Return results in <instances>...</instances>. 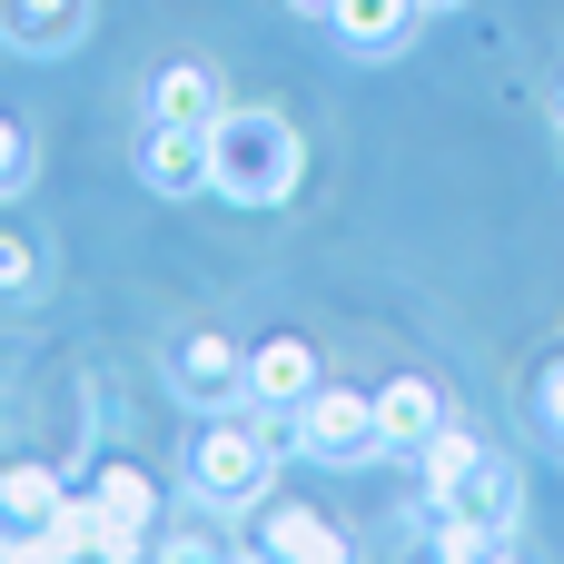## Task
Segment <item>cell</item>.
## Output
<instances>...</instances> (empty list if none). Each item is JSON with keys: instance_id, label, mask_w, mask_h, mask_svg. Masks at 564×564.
Returning <instances> with one entry per match:
<instances>
[{"instance_id": "8", "label": "cell", "mask_w": 564, "mask_h": 564, "mask_svg": "<svg viewBox=\"0 0 564 564\" xmlns=\"http://www.w3.org/2000/svg\"><path fill=\"white\" fill-rule=\"evenodd\" d=\"M248 555H278V564H337L347 555V525L327 506H297V496H268L258 506V545Z\"/></svg>"}, {"instance_id": "22", "label": "cell", "mask_w": 564, "mask_h": 564, "mask_svg": "<svg viewBox=\"0 0 564 564\" xmlns=\"http://www.w3.org/2000/svg\"><path fill=\"white\" fill-rule=\"evenodd\" d=\"M555 139H564V89H555Z\"/></svg>"}, {"instance_id": "18", "label": "cell", "mask_w": 564, "mask_h": 564, "mask_svg": "<svg viewBox=\"0 0 564 564\" xmlns=\"http://www.w3.org/2000/svg\"><path fill=\"white\" fill-rule=\"evenodd\" d=\"M50 545H59V555H99V496H69L59 525H50Z\"/></svg>"}, {"instance_id": "14", "label": "cell", "mask_w": 564, "mask_h": 564, "mask_svg": "<svg viewBox=\"0 0 564 564\" xmlns=\"http://www.w3.org/2000/svg\"><path fill=\"white\" fill-rule=\"evenodd\" d=\"M436 426H446V397H436L426 377H387V387H377V446H387V456H416Z\"/></svg>"}, {"instance_id": "10", "label": "cell", "mask_w": 564, "mask_h": 564, "mask_svg": "<svg viewBox=\"0 0 564 564\" xmlns=\"http://www.w3.org/2000/svg\"><path fill=\"white\" fill-rule=\"evenodd\" d=\"M0 40L20 59H69L89 40V0H0Z\"/></svg>"}, {"instance_id": "1", "label": "cell", "mask_w": 564, "mask_h": 564, "mask_svg": "<svg viewBox=\"0 0 564 564\" xmlns=\"http://www.w3.org/2000/svg\"><path fill=\"white\" fill-rule=\"evenodd\" d=\"M297 456V406H218V416H198V436H188V506H208V516H248V506H268V486H278V466Z\"/></svg>"}, {"instance_id": "5", "label": "cell", "mask_w": 564, "mask_h": 564, "mask_svg": "<svg viewBox=\"0 0 564 564\" xmlns=\"http://www.w3.org/2000/svg\"><path fill=\"white\" fill-rule=\"evenodd\" d=\"M297 456L307 466H367V456H387L377 446V397L367 387H317L297 406Z\"/></svg>"}, {"instance_id": "4", "label": "cell", "mask_w": 564, "mask_h": 564, "mask_svg": "<svg viewBox=\"0 0 564 564\" xmlns=\"http://www.w3.org/2000/svg\"><path fill=\"white\" fill-rule=\"evenodd\" d=\"M159 377H169V397H178V406L218 416V406H238V397H248V347H228L218 327H178V337L159 347Z\"/></svg>"}, {"instance_id": "17", "label": "cell", "mask_w": 564, "mask_h": 564, "mask_svg": "<svg viewBox=\"0 0 564 564\" xmlns=\"http://www.w3.org/2000/svg\"><path fill=\"white\" fill-rule=\"evenodd\" d=\"M30 178H40V149H30V129H20V119L0 109V208H10V198H20Z\"/></svg>"}, {"instance_id": "7", "label": "cell", "mask_w": 564, "mask_h": 564, "mask_svg": "<svg viewBox=\"0 0 564 564\" xmlns=\"http://www.w3.org/2000/svg\"><path fill=\"white\" fill-rule=\"evenodd\" d=\"M99 555L109 564H139L149 545H159V486L139 476V466H99Z\"/></svg>"}, {"instance_id": "12", "label": "cell", "mask_w": 564, "mask_h": 564, "mask_svg": "<svg viewBox=\"0 0 564 564\" xmlns=\"http://www.w3.org/2000/svg\"><path fill=\"white\" fill-rule=\"evenodd\" d=\"M416 20H426V0H337V10H327V30H337L357 59H397V50L416 40Z\"/></svg>"}, {"instance_id": "13", "label": "cell", "mask_w": 564, "mask_h": 564, "mask_svg": "<svg viewBox=\"0 0 564 564\" xmlns=\"http://www.w3.org/2000/svg\"><path fill=\"white\" fill-rule=\"evenodd\" d=\"M218 69L208 59H169V69H149V119H169V129H218Z\"/></svg>"}, {"instance_id": "2", "label": "cell", "mask_w": 564, "mask_h": 564, "mask_svg": "<svg viewBox=\"0 0 564 564\" xmlns=\"http://www.w3.org/2000/svg\"><path fill=\"white\" fill-rule=\"evenodd\" d=\"M208 139H218L208 188H218L228 208H288V198H297V178H307V139H297L288 109H218Z\"/></svg>"}, {"instance_id": "19", "label": "cell", "mask_w": 564, "mask_h": 564, "mask_svg": "<svg viewBox=\"0 0 564 564\" xmlns=\"http://www.w3.org/2000/svg\"><path fill=\"white\" fill-rule=\"evenodd\" d=\"M535 436H545V446H564V357L535 377Z\"/></svg>"}, {"instance_id": "20", "label": "cell", "mask_w": 564, "mask_h": 564, "mask_svg": "<svg viewBox=\"0 0 564 564\" xmlns=\"http://www.w3.org/2000/svg\"><path fill=\"white\" fill-rule=\"evenodd\" d=\"M288 10H297V20H327V10H337V0H288Z\"/></svg>"}, {"instance_id": "15", "label": "cell", "mask_w": 564, "mask_h": 564, "mask_svg": "<svg viewBox=\"0 0 564 564\" xmlns=\"http://www.w3.org/2000/svg\"><path fill=\"white\" fill-rule=\"evenodd\" d=\"M486 456H496V446H486L476 426H456V416H446V426H436V436H426V446L406 456V466H416V506H426V496H446V486H466V476H476Z\"/></svg>"}, {"instance_id": "3", "label": "cell", "mask_w": 564, "mask_h": 564, "mask_svg": "<svg viewBox=\"0 0 564 564\" xmlns=\"http://www.w3.org/2000/svg\"><path fill=\"white\" fill-rule=\"evenodd\" d=\"M516 525H525V476H516L506 456H486L466 486L426 496V555H446V564L516 555Z\"/></svg>"}, {"instance_id": "21", "label": "cell", "mask_w": 564, "mask_h": 564, "mask_svg": "<svg viewBox=\"0 0 564 564\" xmlns=\"http://www.w3.org/2000/svg\"><path fill=\"white\" fill-rule=\"evenodd\" d=\"M436 10H466V0H426V20H436Z\"/></svg>"}, {"instance_id": "6", "label": "cell", "mask_w": 564, "mask_h": 564, "mask_svg": "<svg viewBox=\"0 0 564 564\" xmlns=\"http://www.w3.org/2000/svg\"><path fill=\"white\" fill-rule=\"evenodd\" d=\"M59 506H69V486L50 476V466H0V535H10V564H50V525H59Z\"/></svg>"}, {"instance_id": "9", "label": "cell", "mask_w": 564, "mask_h": 564, "mask_svg": "<svg viewBox=\"0 0 564 564\" xmlns=\"http://www.w3.org/2000/svg\"><path fill=\"white\" fill-rule=\"evenodd\" d=\"M208 169H218V139H208V129L149 119V139H139V188H159V198H208Z\"/></svg>"}, {"instance_id": "11", "label": "cell", "mask_w": 564, "mask_h": 564, "mask_svg": "<svg viewBox=\"0 0 564 564\" xmlns=\"http://www.w3.org/2000/svg\"><path fill=\"white\" fill-rule=\"evenodd\" d=\"M327 377H317V347L307 337H268L248 347V406H307Z\"/></svg>"}, {"instance_id": "16", "label": "cell", "mask_w": 564, "mask_h": 564, "mask_svg": "<svg viewBox=\"0 0 564 564\" xmlns=\"http://www.w3.org/2000/svg\"><path fill=\"white\" fill-rule=\"evenodd\" d=\"M30 297H40V238L0 228V307H30Z\"/></svg>"}]
</instances>
